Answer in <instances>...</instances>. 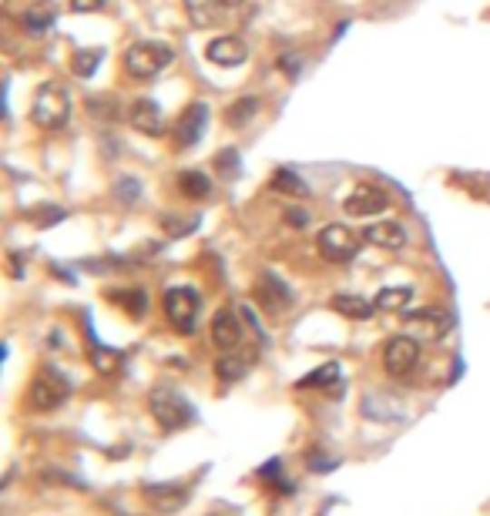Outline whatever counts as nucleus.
<instances>
[{"instance_id": "obj_1", "label": "nucleus", "mask_w": 490, "mask_h": 516, "mask_svg": "<svg viewBox=\"0 0 490 516\" xmlns=\"http://www.w3.org/2000/svg\"><path fill=\"white\" fill-rule=\"evenodd\" d=\"M148 409L165 433H179V429L195 423V406L181 393H175L172 385H155L148 395Z\"/></svg>"}, {"instance_id": "obj_2", "label": "nucleus", "mask_w": 490, "mask_h": 516, "mask_svg": "<svg viewBox=\"0 0 490 516\" xmlns=\"http://www.w3.org/2000/svg\"><path fill=\"white\" fill-rule=\"evenodd\" d=\"M31 122L37 124V128H44V131L64 128V124L71 122V94H67L61 84H54V81L41 84L31 104Z\"/></svg>"}, {"instance_id": "obj_3", "label": "nucleus", "mask_w": 490, "mask_h": 516, "mask_svg": "<svg viewBox=\"0 0 490 516\" xmlns=\"http://www.w3.org/2000/svg\"><path fill=\"white\" fill-rule=\"evenodd\" d=\"M172 61H175V47L165 44V41H134L124 51V71L132 77H142V81H152L155 74H162Z\"/></svg>"}, {"instance_id": "obj_4", "label": "nucleus", "mask_w": 490, "mask_h": 516, "mask_svg": "<svg viewBox=\"0 0 490 516\" xmlns=\"http://www.w3.org/2000/svg\"><path fill=\"white\" fill-rule=\"evenodd\" d=\"M454 329V316L446 308H410L403 312V332L416 342H440Z\"/></svg>"}, {"instance_id": "obj_5", "label": "nucleus", "mask_w": 490, "mask_h": 516, "mask_svg": "<svg viewBox=\"0 0 490 516\" xmlns=\"http://www.w3.org/2000/svg\"><path fill=\"white\" fill-rule=\"evenodd\" d=\"M199 308H201V298L195 288L172 286L165 292V316H168V322L175 326V332H181V336H191V332H195Z\"/></svg>"}, {"instance_id": "obj_6", "label": "nucleus", "mask_w": 490, "mask_h": 516, "mask_svg": "<svg viewBox=\"0 0 490 516\" xmlns=\"http://www.w3.org/2000/svg\"><path fill=\"white\" fill-rule=\"evenodd\" d=\"M359 239L353 229H346V225H339V221H333V225H326L323 231H319V239H316V245H319V255H323L326 262L333 265H346L349 258H357L359 252Z\"/></svg>"}, {"instance_id": "obj_7", "label": "nucleus", "mask_w": 490, "mask_h": 516, "mask_svg": "<svg viewBox=\"0 0 490 516\" xmlns=\"http://www.w3.org/2000/svg\"><path fill=\"white\" fill-rule=\"evenodd\" d=\"M71 395V383L57 369H41L34 375L31 383V406L41 409V413H51V409L64 406V399Z\"/></svg>"}, {"instance_id": "obj_8", "label": "nucleus", "mask_w": 490, "mask_h": 516, "mask_svg": "<svg viewBox=\"0 0 490 516\" xmlns=\"http://www.w3.org/2000/svg\"><path fill=\"white\" fill-rule=\"evenodd\" d=\"M420 363V342L413 339V336H393L387 339L383 346V369L393 375V379H403V375H410Z\"/></svg>"}, {"instance_id": "obj_9", "label": "nucleus", "mask_w": 490, "mask_h": 516, "mask_svg": "<svg viewBox=\"0 0 490 516\" xmlns=\"http://www.w3.org/2000/svg\"><path fill=\"white\" fill-rule=\"evenodd\" d=\"M390 205V195L379 185H369V181H359V185L349 188V195L343 198V211L353 215V219H369V215H379V211Z\"/></svg>"}, {"instance_id": "obj_10", "label": "nucleus", "mask_w": 490, "mask_h": 516, "mask_svg": "<svg viewBox=\"0 0 490 516\" xmlns=\"http://www.w3.org/2000/svg\"><path fill=\"white\" fill-rule=\"evenodd\" d=\"M245 322L239 312L232 308H222V312H215L212 319V342L219 352H239L245 346Z\"/></svg>"}, {"instance_id": "obj_11", "label": "nucleus", "mask_w": 490, "mask_h": 516, "mask_svg": "<svg viewBox=\"0 0 490 516\" xmlns=\"http://www.w3.org/2000/svg\"><path fill=\"white\" fill-rule=\"evenodd\" d=\"M256 302L269 316H282V312L292 306V288L286 286L279 275L266 272V275H259V282H256Z\"/></svg>"}, {"instance_id": "obj_12", "label": "nucleus", "mask_w": 490, "mask_h": 516, "mask_svg": "<svg viewBox=\"0 0 490 516\" xmlns=\"http://www.w3.org/2000/svg\"><path fill=\"white\" fill-rule=\"evenodd\" d=\"M128 122H132L134 131L148 134V138H162V134H165L162 108H158L152 98H134L132 108H128Z\"/></svg>"}, {"instance_id": "obj_13", "label": "nucleus", "mask_w": 490, "mask_h": 516, "mask_svg": "<svg viewBox=\"0 0 490 516\" xmlns=\"http://www.w3.org/2000/svg\"><path fill=\"white\" fill-rule=\"evenodd\" d=\"M205 57L219 67H239L249 61V47H245L242 37H232V34H222V37H215L212 44L205 47Z\"/></svg>"}, {"instance_id": "obj_14", "label": "nucleus", "mask_w": 490, "mask_h": 516, "mask_svg": "<svg viewBox=\"0 0 490 516\" xmlns=\"http://www.w3.org/2000/svg\"><path fill=\"white\" fill-rule=\"evenodd\" d=\"M205 124H209V108H205V104H189V111H181L179 124H175V141H179V148L199 144V138L205 134Z\"/></svg>"}, {"instance_id": "obj_15", "label": "nucleus", "mask_w": 490, "mask_h": 516, "mask_svg": "<svg viewBox=\"0 0 490 516\" xmlns=\"http://www.w3.org/2000/svg\"><path fill=\"white\" fill-rule=\"evenodd\" d=\"M145 500L155 510H162V513H175V510H181L185 506V500H189V490L181 483H148L145 490Z\"/></svg>"}, {"instance_id": "obj_16", "label": "nucleus", "mask_w": 490, "mask_h": 516, "mask_svg": "<svg viewBox=\"0 0 490 516\" xmlns=\"http://www.w3.org/2000/svg\"><path fill=\"white\" fill-rule=\"evenodd\" d=\"M363 239L369 245H377V248H387V252H400L403 245H407V229H403L400 221H373L367 231H363Z\"/></svg>"}, {"instance_id": "obj_17", "label": "nucleus", "mask_w": 490, "mask_h": 516, "mask_svg": "<svg viewBox=\"0 0 490 516\" xmlns=\"http://www.w3.org/2000/svg\"><path fill=\"white\" fill-rule=\"evenodd\" d=\"M256 359V352H222L219 355V363H215V375L222 379V383H235V379H242L249 373V363Z\"/></svg>"}, {"instance_id": "obj_18", "label": "nucleus", "mask_w": 490, "mask_h": 516, "mask_svg": "<svg viewBox=\"0 0 490 516\" xmlns=\"http://www.w3.org/2000/svg\"><path fill=\"white\" fill-rule=\"evenodd\" d=\"M333 312H339V316H346V319H373V312H377V302H369V298L363 296H333Z\"/></svg>"}, {"instance_id": "obj_19", "label": "nucleus", "mask_w": 490, "mask_h": 516, "mask_svg": "<svg viewBox=\"0 0 490 516\" xmlns=\"http://www.w3.org/2000/svg\"><path fill=\"white\" fill-rule=\"evenodd\" d=\"M54 21H57V7L51 0H41V4H34V7H27L21 14V24L27 34H44Z\"/></svg>"}, {"instance_id": "obj_20", "label": "nucleus", "mask_w": 490, "mask_h": 516, "mask_svg": "<svg viewBox=\"0 0 490 516\" xmlns=\"http://www.w3.org/2000/svg\"><path fill=\"white\" fill-rule=\"evenodd\" d=\"M377 308L379 312H403L413 302V288L410 286H387L377 292Z\"/></svg>"}, {"instance_id": "obj_21", "label": "nucleus", "mask_w": 490, "mask_h": 516, "mask_svg": "<svg viewBox=\"0 0 490 516\" xmlns=\"http://www.w3.org/2000/svg\"><path fill=\"white\" fill-rule=\"evenodd\" d=\"M179 191L191 201H205L212 195V178L205 171H181L179 175Z\"/></svg>"}, {"instance_id": "obj_22", "label": "nucleus", "mask_w": 490, "mask_h": 516, "mask_svg": "<svg viewBox=\"0 0 490 516\" xmlns=\"http://www.w3.org/2000/svg\"><path fill=\"white\" fill-rule=\"evenodd\" d=\"M272 188H276V191H282V195L309 198V185H306L299 171H292V168H279L276 175H272Z\"/></svg>"}, {"instance_id": "obj_23", "label": "nucleus", "mask_w": 490, "mask_h": 516, "mask_svg": "<svg viewBox=\"0 0 490 516\" xmlns=\"http://www.w3.org/2000/svg\"><path fill=\"white\" fill-rule=\"evenodd\" d=\"M336 385H339V365L336 363L319 365V369H312L309 375L299 379V389H336Z\"/></svg>"}, {"instance_id": "obj_24", "label": "nucleus", "mask_w": 490, "mask_h": 516, "mask_svg": "<svg viewBox=\"0 0 490 516\" xmlns=\"http://www.w3.org/2000/svg\"><path fill=\"white\" fill-rule=\"evenodd\" d=\"M259 114V98H239V101H232L229 108H225V122L232 124V128H245V124L252 122Z\"/></svg>"}, {"instance_id": "obj_25", "label": "nucleus", "mask_w": 490, "mask_h": 516, "mask_svg": "<svg viewBox=\"0 0 490 516\" xmlns=\"http://www.w3.org/2000/svg\"><path fill=\"white\" fill-rule=\"evenodd\" d=\"M185 7H189L191 21L199 24V27H209V24L219 17V11H222L225 4L222 0H185Z\"/></svg>"}, {"instance_id": "obj_26", "label": "nucleus", "mask_w": 490, "mask_h": 516, "mask_svg": "<svg viewBox=\"0 0 490 516\" xmlns=\"http://www.w3.org/2000/svg\"><path fill=\"white\" fill-rule=\"evenodd\" d=\"M91 363H94V369H98L101 375H112L122 369V352L114 349H94L91 352Z\"/></svg>"}, {"instance_id": "obj_27", "label": "nucleus", "mask_w": 490, "mask_h": 516, "mask_svg": "<svg viewBox=\"0 0 490 516\" xmlns=\"http://www.w3.org/2000/svg\"><path fill=\"white\" fill-rule=\"evenodd\" d=\"M114 302H122V306H128V312L132 316H145V308H148V298L142 288H128V292H112Z\"/></svg>"}, {"instance_id": "obj_28", "label": "nucleus", "mask_w": 490, "mask_h": 516, "mask_svg": "<svg viewBox=\"0 0 490 516\" xmlns=\"http://www.w3.org/2000/svg\"><path fill=\"white\" fill-rule=\"evenodd\" d=\"M195 225H199V219H172V215H165V219H162V229H165L172 239H181V235H189Z\"/></svg>"}, {"instance_id": "obj_29", "label": "nucleus", "mask_w": 490, "mask_h": 516, "mask_svg": "<svg viewBox=\"0 0 490 516\" xmlns=\"http://www.w3.org/2000/svg\"><path fill=\"white\" fill-rule=\"evenodd\" d=\"M98 61H101V51H78V54H74V71H78L81 77H91L94 67H98Z\"/></svg>"}, {"instance_id": "obj_30", "label": "nucleus", "mask_w": 490, "mask_h": 516, "mask_svg": "<svg viewBox=\"0 0 490 516\" xmlns=\"http://www.w3.org/2000/svg\"><path fill=\"white\" fill-rule=\"evenodd\" d=\"M88 111H91V114H98V118H108V122H114V118H118V101H114V98H91Z\"/></svg>"}, {"instance_id": "obj_31", "label": "nucleus", "mask_w": 490, "mask_h": 516, "mask_svg": "<svg viewBox=\"0 0 490 516\" xmlns=\"http://www.w3.org/2000/svg\"><path fill=\"white\" fill-rule=\"evenodd\" d=\"M138 195H142V185H138V178H132V175L118 178V198H122V201H134Z\"/></svg>"}, {"instance_id": "obj_32", "label": "nucleus", "mask_w": 490, "mask_h": 516, "mask_svg": "<svg viewBox=\"0 0 490 516\" xmlns=\"http://www.w3.org/2000/svg\"><path fill=\"white\" fill-rule=\"evenodd\" d=\"M262 476H266V480H272V483H276L282 493H289V483L282 480V462H279V460L266 462V466H262Z\"/></svg>"}, {"instance_id": "obj_33", "label": "nucleus", "mask_w": 490, "mask_h": 516, "mask_svg": "<svg viewBox=\"0 0 490 516\" xmlns=\"http://www.w3.org/2000/svg\"><path fill=\"white\" fill-rule=\"evenodd\" d=\"M108 0H71V11L74 14H91V11H101Z\"/></svg>"}, {"instance_id": "obj_34", "label": "nucleus", "mask_w": 490, "mask_h": 516, "mask_svg": "<svg viewBox=\"0 0 490 516\" xmlns=\"http://www.w3.org/2000/svg\"><path fill=\"white\" fill-rule=\"evenodd\" d=\"M219 168H222V171H229V175L235 171V151H232V148L219 154Z\"/></svg>"}, {"instance_id": "obj_35", "label": "nucleus", "mask_w": 490, "mask_h": 516, "mask_svg": "<svg viewBox=\"0 0 490 516\" xmlns=\"http://www.w3.org/2000/svg\"><path fill=\"white\" fill-rule=\"evenodd\" d=\"M286 221H289V225H299V229H302L309 219H306V211H302V209H286Z\"/></svg>"}, {"instance_id": "obj_36", "label": "nucleus", "mask_w": 490, "mask_h": 516, "mask_svg": "<svg viewBox=\"0 0 490 516\" xmlns=\"http://www.w3.org/2000/svg\"><path fill=\"white\" fill-rule=\"evenodd\" d=\"M225 7H239V4H242V0H222Z\"/></svg>"}]
</instances>
